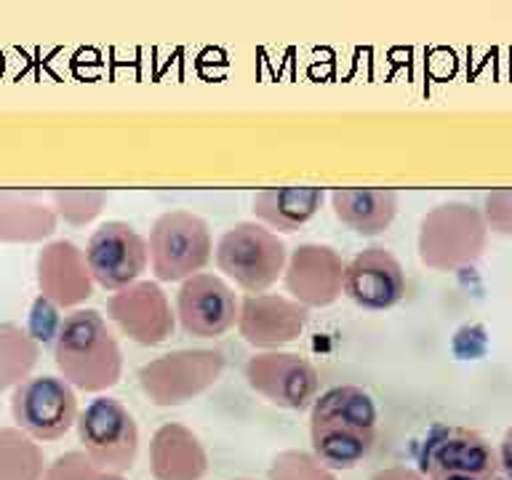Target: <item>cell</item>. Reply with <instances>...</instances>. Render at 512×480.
Returning <instances> with one entry per match:
<instances>
[{"label": "cell", "mask_w": 512, "mask_h": 480, "mask_svg": "<svg viewBox=\"0 0 512 480\" xmlns=\"http://www.w3.org/2000/svg\"><path fill=\"white\" fill-rule=\"evenodd\" d=\"M374 398L355 384H336L320 392L310 408V454L326 470H355L376 443Z\"/></svg>", "instance_id": "6da1fadb"}, {"label": "cell", "mask_w": 512, "mask_h": 480, "mask_svg": "<svg viewBox=\"0 0 512 480\" xmlns=\"http://www.w3.org/2000/svg\"><path fill=\"white\" fill-rule=\"evenodd\" d=\"M59 374L80 392H104L123 376V352L102 312L72 310L54 336Z\"/></svg>", "instance_id": "7a4b0ae2"}, {"label": "cell", "mask_w": 512, "mask_h": 480, "mask_svg": "<svg viewBox=\"0 0 512 480\" xmlns=\"http://www.w3.org/2000/svg\"><path fill=\"white\" fill-rule=\"evenodd\" d=\"M488 227L483 211L472 203L451 200L427 211L419 224V259L424 267L454 272L478 262L486 251Z\"/></svg>", "instance_id": "3957f363"}, {"label": "cell", "mask_w": 512, "mask_h": 480, "mask_svg": "<svg viewBox=\"0 0 512 480\" xmlns=\"http://www.w3.org/2000/svg\"><path fill=\"white\" fill-rule=\"evenodd\" d=\"M219 272L246 291V296L267 294L278 278H283L288 262L286 243L278 232L267 230L259 222H238L224 230L214 248Z\"/></svg>", "instance_id": "277c9868"}, {"label": "cell", "mask_w": 512, "mask_h": 480, "mask_svg": "<svg viewBox=\"0 0 512 480\" xmlns=\"http://www.w3.org/2000/svg\"><path fill=\"white\" fill-rule=\"evenodd\" d=\"M147 248L150 270L158 283H184L206 270L214 256V238L203 216L174 208L152 222Z\"/></svg>", "instance_id": "5b68a950"}, {"label": "cell", "mask_w": 512, "mask_h": 480, "mask_svg": "<svg viewBox=\"0 0 512 480\" xmlns=\"http://www.w3.org/2000/svg\"><path fill=\"white\" fill-rule=\"evenodd\" d=\"M419 472L427 480H499V454L470 427L435 424L419 448Z\"/></svg>", "instance_id": "8992f818"}, {"label": "cell", "mask_w": 512, "mask_h": 480, "mask_svg": "<svg viewBox=\"0 0 512 480\" xmlns=\"http://www.w3.org/2000/svg\"><path fill=\"white\" fill-rule=\"evenodd\" d=\"M78 440L96 470L126 475L139 454V424L118 398L99 395L78 414Z\"/></svg>", "instance_id": "52a82bcc"}, {"label": "cell", "mask_w": 512, "mask_h": 480, "mask_svg": "<svg viewBox=\"0 0 512 480\" xmlns=\"http://www.w3.org/2000/svg\"><path fill=\"white\" fill-rule=\"evenodd\" d=\"M227 358L222 350H174L139 368V387L160 408L184 406L219 382Z\"/></svg>", "instance_id": "ba28073f"}, {"label": "cell", "mask_w": 512, "mask_h": 480, "mask_svg": "<svg viewBox=\"0 0 512 480\" xmlns=\"http://www.w3.org/2000/svg\"><path fill=\"white\" fill-rule=\"evenodd\" d=\"M78 395L62 376H30L11 395L14 427L38 443L62 440L78 422Z\"/></svg>", "instance_id": "9c48e42d"}, {"label": "cell", "mask_w": 512, "mask_h": 480, "mask_svg": "<svg viewBox=\"0 0 512 480\" xmlns=\"http://www.w3.org/2000/svg\"><path fill=\"white\" fill-rule=\"evenodd\" d=\"M86 264L96 286L104 291H123L150 267V248L136 227L128 222L112 219L99 224L86 243Z\"/></svg>", "instance_id": "30bf717a"}, {"label": "cell", "mask_w": 512, "mask_h": 480, "mask_svg": "<svg viewBox=\"0 0 512 480\" xmlns=\"http://www.w3.org/2000/svg\"><path fill=\"white\" fill-rule=\"evenodd\" d=\"M248 387L267 403L286 411L312 408L320 395V374L299 352H256L246 363Z\"/></svg>", "instance_id": "8fae6325"}, {"label": "cell", "mask_w": 512, "mask_h": 480, "mask_svg": "<svg viewBox=\"0 0 512 480\" xmlns=\"http://www.w3.org/2000/svg\"><path fill=\"white\" fill-rule=\"evenodd\" d=\"M176 320L195 339H216L238 326L240 299L227 280L198 272L176 291Z\"/></svg>", "instance_id": "7c38bea8"}, {"label": "cell", "mask_w": 512, "mask_h": 480, "mask_svg": "<svg viewBox=\"0 0 512 480\" xmlns=\"http://www.w3.org/2000/svg\"><path fill=\"white\" fill-rule=\"evenodd\" d=\"M107 315L131 342L158 347L176 328V312L158 280H136L107 299Z\"/></svg>", "instance_id": "4fadbf2b"}, {"label": "cell", "mask_w": 512, "mask_h": 480, "mask_svg": "<svg viewBox=\"0 0 512 480\" xmlns=\"http://www.w3.org/2000/svg\"><path fill=\"white\" fill-rule=\"evenodd\" d=\"M283 283L288 296L307 310L331 307L344 294L342 256L323 243H302L288 256Z\"/></svg>", "instance_id": "5bb4252c"}, {"label": "cell", "mask_w": 512, "mask_h": 480, "mask_svg": "<svg viewBox=\"0 0 512 480\" xmlns=\"http://www.w3.org/2000/svg\"><path fill=\"white\" fill-rule=\"evenodd\" d=\"M406 270L392 251L363 248L344 264V296L363 310H392L406 296Z\"/></svg>", "instance_id": "9a60e30c"}, {"label": "cell", "mask_w": 512, "mask_h": 480, "mask_svg": "<svg viewBox=\"0 0 512 480\" xmlns=\"http://www.w3.org/2000/svg\"><path fill=\"white\" fill-rule=\"evenodd\" d=\"M310 310L283 294H256L240 299L238 334L262 352L280 350L304 334Z\"/></svg>", "instance_id": "2e32d148"}, {"label": "cell", "mask_w": 512, "mask_h": 480, "mask_svg": "<svg viewBox=\"0 0 512 480\" xmlns=\"http://www.w3.org/2000/svg\"><path fill=\"white\" fill-rule=\"evenodd\" d=\"M40 299L54 304L56 310H80L94 294V278L86 264V254L72 240H48L40 248L38 262Z\"/></svg>", "instance_id": "e0dca14e"}, {"label": "cell", "mask_w": 512, "mask_h": 480, "mask_svg": "<svg viewBox=\"0 0 512 480\" xmlns=\"http://www.w3.org/2000/svg\"><path fill=\"white\" fill-rule=\"evenodd\" d=\"M150 472L155 480H200L208 472L206 448L190 427L163 424L152 435Z\"/></svg>", "instance_id": "ac0fdd59"}, {"label": "cell", "mask_w": 512, "mask_h": 480, "mask_svg": "<svg viewBox=\"0 0 512 480\" xmlns=\"http://www.w3.org/2000/svg\"><path fill=\"white\" fill-rule=\"evenodd\" d=\"M56 224L59 216L38 192L0 190V243H43L54 235Z\"/></svg>", "instance_id": "d6986e66"}, {"label": "cell", "mask_w": 512, "mask_h": 480, "mask_svg": "<svg viewBox=\"0 0 512 480\" xmlns=\"http://www.w3.org/2000/svg\"><path fill=\"white\" fill-rule=\"evenodd\" d=\"M334 216L363 238L382 235L398 216V192L384 187H350V190H334L328 195Z\"/></svg>", "instance_id": "ffe728a7"}, {"label": "cell", "mask_w": 512, "mask_h": 480, "mask_svg": "<svg viewBox=\"0 0 512 480\" xmlns=\"http://www.w3.org/2000/svg\"><path fill=\"white\" fill-rule=\"evenodd\" d=\"M326 203V192L320 187H267L251 200V211L267 230L296 232L315 219Z\"/></svg>", "instance_id": "44dd1931"}, {"label": "cell", "mask_w": 512, "mask_h": 480, "mask_svg": "<svg viewBox=\"0 0 512 480\" xmlns=\"http://www.w3.org/2000/svg\"><path fill=\"white\" fill-rule=\"evenodd\" d=\"M38 363V339L16 323H0V392L27 382Z\"/></svg>", "instance_id": "7402d4cb"}, {"label": "cell", "mask_w": 512, "mask_h": 480, "mask_svg": "<svg viewBox=\"0 0 512 480\" xmlns=\"http://www.w3.org/2000/svg\"><path fill=\"white\" fill-rule=\"evenodd\" d=\"M46 467L38 440L19 427H0V480H40Z\"/></svg>", "instance_id": "603a6c76"}, {"label": "cell", "mask_w": 512, "mask_h": 480, "mask_svg": "<svg viewBox=\"0 0 512 480\" xmlns=\"http://www.w3.org/2000/svg\"><path fill=\"white\" fill-rule=\"evenodd\" d=\"M48 203L62 222H67L70 227H86L102 216V211L110 203V192L94 190V187H86V190L62 187V190H54L48 195Z\"/></svg>", "instance_id": "cb8c5ba5"}, {"label": "cell", "mask_w": 512, "mask_h": 480, "mask_svg": "<svg viewBox=\"0 0 512 480\" xmlns=\"http://www.w3.org/2000/svg\"><path fill=\"white\" fill-rule=\"evenodd\" d=\"M270 480H336V475L307 451L288 448L272 459Z\"/></svg>", "instance_id": "d4e9b609"}, {"label": "cell", "mask_w": 512, "mask_h": 480, "mask_svg": "<svg viewBox=\"0 0 512 480\" xmlns=\"http://www.w3.org/2000/svg\"><path fill=\"white\" fill-rule=\"evenodd\" d=\"M40 480H126V475H110V472L96 470L83 451H67L48 464Z\"/></svg>", "instance_id": "484cf974"}, {"label": "cell", "mask_w": 512, "mask_h": 480, "mask_svg": "<svg viewBox=\"0 0 512 480\" xmlns=\"http://www.w3.org/2000/svg\"><path fill=\"white\" fill-rule=\"evenodd\" d=\"M480 211H483L488 232H496L502 238H512V187L488 192Z\"/></svg>", "instance_id": "4316f807"}, {"label": "cell", "mask_w": 512, "mask_h": 480, "mask_svg": "<svg viewBox=\"0 0 512 480\" xmlns=\"http://www.w3.org/2000/svg\"><path fill=\"white\" fill-rule=\"evenodd\" d=\"M371 480H427L419 470L414 467H384V470L374 472Z\"/></svg>", "instance_id": "83f0119b"}, {"label": "cell", "mask_w": 512, "mask_h": 480, "mask_svg": "<svg viewBox=\"0 0 512 480\" xmlns=\"http://www.w3.org/2000/svg\"><path fill=\"white\" fill-rule=\"evenodd\" d=\"M496 454H499V470H502L504 480H512V427L504 432L502 443L496 448Z\"/></svg>", "instance_id": "f1b7e54d"}, {"label": "cell", "mask_w": 512, "mask_h": 480, "mask_svg": "<svg viewBox=\"0 0 512 480\" xmlns=\"http://www.w3.org/2000/svg\"><path fill=\"white\" fill-rule=\"evenodd\" d=\"M238 480H254V478H238Z\"/></svg>", "instance_id": "f546056e"}]
</instances>
